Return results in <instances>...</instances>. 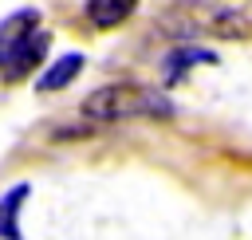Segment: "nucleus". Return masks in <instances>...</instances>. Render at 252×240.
<instances>
[{"instance_id":"obj_1","label":"nucleus","mask_w":252,"mask_h":240,"mask_svg":"<svg viewBox=\"0 0 252 240\" xmlns=\"http://www.w3.org/2000/svg\"><path fill=\"white\" fill-rule=\"evenodd\" d=\"M83 114L94 118V122H126V118H169L173 114V102L158 90V87H146V83H106V87H94L87 98H83Z\"/></svg>"},{"instance_id":"obj_2","label":"nucleus","mask_w":252,"mask_h":240,"mask_svg":"<svg viewBox=\"0 0 252 240\" xmlns=\"http://www.w3.org/2000/svg\"><path fill=\"white\" fill-rule=\"evenodd\" d=\"M47 43H51V35L39 28V31H32L12 55H8V63L0 67L4 71V79H12V83H20V79H28L39 63H43V55H47Z\"/></svg>"},{"instance_id":"obj_3","label":"nucleus","mask_w":252,"mask_h":240,"mask_svg":"<svg viewBox=\"0 0 252 240\" xmlns=\"http://www.w3.org/2000/svg\"><path fill=\"white\" fill-rule=\"evenodd\" d=\"M32 31H39V12H35V8H20V12H12V16L0 20V67L8 63V55H12Z\"/></svg>"},{"instance_id":"obj_4","label":"nucleus","mask_w":252,"mask_h":240,"mask_svg":"<svg viewBox=\"0 0 252 240\" xmlns=\"http://www.w3.org/2000/svg\"><path fill=\"white\" fill-rule=\"evenodd\" d=\"M28 193H32V185L28 181H16L0 197V240H24V232H20V209H24Z\"/></svg>"},{"instance_id":"obj_5","label":"nucleus","mask_w":252,"mask_h":240,"mask_svg":"<svg viewBox=\"0 0 252 240\" xmlns=\"http://www.w3.org/2000/svg\"><path fill=\"white\" fill-rule=\"evenodd\" d=\"M134 0H91L87 4V20L94 24V28H118V24H126L130 16H134Z\"/></svg>"},{"instance_id":"obj_6","label":"nucleus","mask_w":252,"mask_h":240,"mask_svg":"<svg viewBox=\"0 0 252 240\" xmlns=\"http://www.w3.org/2000/svg\"><path fill=\"white\" fill-rule=\"evenodd\" d=\"M79 71H83V55H79V51H67L63 59H55V63L35 79V87H39V90H59V87H67Z\"/></svg>"},{"instance_id":"obj_7","label":"nucleus","mask_w":252,"mask_h":240,"mask_svg":"<svg viewBox=\"0 0 252 240\" xmlns=\"http://www.w3.org/2000/svg\"><path fill=\"white\" fill-rule=\"evenodd\" d=\"M185 63H213V51H201V47H181V51H173V55L165 59L169 79H177V67H185Z\"/></svg>"},{"instance_id":"obj_8","label":"nucleus","mask_w":252,"mask_h":240,"mask_svg":"<svg viewBox=\"0 0 252 240\" xmlns=\"http://www.w3.org/2000/svg\"><path fill=\"white\" fill-rule=\"evenodd\" d=\"M217 28L228 31V35H244V31H248V20H244L240 12H224V16L217 20Z\"/></svg>"}]
</instances>
